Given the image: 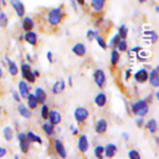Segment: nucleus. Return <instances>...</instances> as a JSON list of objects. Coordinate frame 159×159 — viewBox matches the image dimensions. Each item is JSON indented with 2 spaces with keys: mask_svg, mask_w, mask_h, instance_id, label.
Here are the masks:
<instances>
[{
  "mask_svg": "<svg viewBox=\"0 0 159 159\" xmlns=\"http://www.w3.org/2000/svg\"><path fill=\"white\" fill-rule=\"evenodd\" d=\"M149 107L147 102L143 99L138 100L132 106V111L135 115L139 116H144L148 113Z\"/></svg>",
  "mask_w": 159,
  "mask_h": 159,
  "instance_id": "1",
  "label": "nucleus"
},
{
  "mask_svg": "<svg viewBox=\"0 0 159 159\" xmlns=\"http://www.w3.org/2000/svg\"><path fill=\"white\" fill-rule=\"evenodd\" d=\"M62 13L60 8H54L51 9L48 15V21L52 26H57L61 21Z\"/></svg>",
  "mask_w": 159,
  "mask_h": 159,
  "instance_id": "2",
  "label": "nucleus"
},
{
  "mask_svg": "<svg viewBox=\"0 0 159 159\" xmlns=\"http://www.w3.org/2000/svg\"><path fill=\"white\" fill-rule=\"evenodd\" d=\"M21 72L23 77L30 83H34L36 81V76L31 70L30 66L28 64H23L21 65Z\"/></svg>",
  "mask_w": 159,
  "mask_h": 159,
  "instance_id": "3",
  "label": "nucleus"
},
{
  "mask_svg": "<svg viewBox=\"0 0 159 159\" xmlns=\"http://www.w3.org/2000/svg\"><path fill=\"white\" fill-rule=\"evenodd\" d=\"M19 143H20V148L23 153L26 154L30 148V141L27 139L26 134H20L18 135Z\"/></svg>",
  "mask_w": 159,
  "mask_h": 159,
  "instance_id": "4",
  "label": "nucleus"
},
{
  "mask_svg": "<svg viewBox=\"0 0 159 159\" xmlns=\"http://www.w3.org/2000/svg\"><path fill=\"white\" fill-rule=\"evenodd\" d=\"M74 116L78 122H83L88 118L89 111L84 107H78L75 110Z\"/></svg>",
  "mask_w": 159,
  "mask_h": 159,
  "instance_id": "5",
  "label": "nucleus"
},
{
  "mask_svg": "<svg viewBox=\"0 0 159 159\" xmlns=\"http://www.w3.org/2000/svg\"><path fill=\"white\" fill-rule=\"evenodd\" d=\"M93 76H94V81L97 86L102 88L106 82V75L104 71L102 69H97L95 71Z\"/></svg>",
  "mask_w": 159,
  "mask_h": 159,
  "instance_id": "6",
  "label": "nucleus"
},
{
  "mask_svg": "<svg viewBox=\"0 0 159 159\" xmlns=\"http://www.w3.org/2000/svg\"><path fill=\"white\" fill-rule=\"evenodd\" d=\"M10 3L13 9H15L17 16L19 17H22L24 16L25 7L23 3L20 0H10Z\"/></svg>",
  "mask_w": 159,
  "mask_h": 159,
  "instance_id": "7",
  "label": "nucleus"
},
{
  "mask_svg": "<svg viewBox=\"0 0 159 159\" xmlns=\"http://www.w3.org/2000/svg\"><path fill=\"white\" fill-rule=\"evenodd\" d=\"M148 79L151 85H153L155 88L159 86V76H158V67H156L155 69L151 71L148 75Z\"/></svg>",
  "mask_w": 159,
  "mask_h": 159,
  "instance_id": "8",
  "label": "nucleus"
},
{
  "mask_svg": "<svg viewBox=\"0 0 159 159\" xmlns=\"http://www.w3.org/2000/svg\"><path fill=\"white\" fill-rule=\"evenodd\" d=\"M134 79L139 83H144L148 79V73L144 68L138 70L134 74Z\"/></svg>",
  "mask_w": 159,
  "mask_h": 159,
  "instance_id": "9",
  "label": "nucleus"
},
{
  "mask_svg": "<svg viewBox=\"0 0 159 159\" xmlns=\"http://www.w3.org/2000/svg\"><path fill=\"white\" fill-rule=\"evenodd\" d=\"M78 148L79 150L82 153H85L89 149V141L88 138L85 135H82L79 138V142H78Z\"/></svg>",
  "mask_w": 159,
  "mask_h": 159,
  "instance_id": "10",
  "label": "nucleus"
},
{
  "mask_svg": "<svg viewBox=\"0 0 159 159\" xmlns=\"http://www.w3.org/2000/svg\"><path fill=\"white\" fill-rule=\"evenodd\" d=\"M48 117H49L50 121H51V124H52L53 125H57L61 121V116L60 113L57 112V110L50 111Z\"/></svg>",
  "mask_w": 159,
  "mask_h": 159,
  "instance_id": "11",
  "label": "nucleus"
},
{
  "mask_svg": "<svg viewBox=\"0 0 159 159\" xmlns=\"http://www.w3.org/2000/svg\"><path fill=\"white\" fill-rule=\"evenodd\" d=\"M34 96H35L38 103L43 104L47 99L46 93H45V91L43 89L40 88V87L37 88V89H36L35 91V95H34Z\"/></svg>",
  "mask_w": 159,
  "mask_h": 159,
  "instance_id": "12",
  "label": "nucleus"
},
{
  "mask_svg": "<svg viewBox=\"0 0 159 159\" xmlns=\"http://www.w3.org/2000/svg\"><path fill=\"white\" fill-rule=\"evenodd\" d=\"M117 152V148L114 144H108L104 148V153L107 158H113Z\"/></svg>",
  "mask_w": 159,
  "mask_h": 159,
  "instance_id": "13",
  "label": "nucleus"
},
{
  "mask_svg": "<svg viewBox=\"0 0 159 159\" xmlns=\"http://www.w3.org/2000/svg\"><path fill=\"white\" fill-rule=\"evenodd\" d=\"M107 122L106 120L104 119H100L97 121L96 125V132L99 134H102L105 133L107 131Z\"/></svg>",
  "mask_w": 159,
  "mask_h": 159,
  "instance_id": "14",
  "label": "nucleus"
},
{
  "mask_svg": "<svg viewBox=\"0 0 159 159\" xmlns=\"http://www.w3.org/2000/svg\"><path fill=\"white\" fill-rule=\"evenodd\" d=\"M72 51L77 56L82 57L86 53V48L82 43H78L72 48Z\"/></svg>",
  "mask_w": 159,
  "mask_h": 159,
  "instance_id": "15",
  "label": "nucleus"
},
{
  "mask_svg": "<svg viewBox=\"0 0 159 159\" xmlns=\"http://www.w3.org/2000/svg\"><path fill=\"white\" fill-rule=\"evenodd\" d=\"M65 82L64 80H60L56 82L52 86V93L54 94H59L65 90Z\"/></svg>",
  "mask_w": 159,
  "mask_h": 159,
  "instance_id": "16",
  "label": "nucleus"
},
{
  "mask_svg": "<svg viewBox=\"0 0 159 159\" xmlns=\"http://www.w3.org/2000/svg\"><path fill=\"white\" fill-rule=\"evenodd\" d=\"M19 91H20V94L22 98L25 99L27 97L28 94H29V88H28L27 84L23 81H20L19 82Z\"/></svg>",
  "mask_w": 159,
  "mask_h": 159,
  "instance_id": "17",
  "label": "nucleus"
},
{
  "mask_svg": "<svg viewBox=\"0 0 159 159\" xmlns=\"http://www.w3.org/2000/svg\"><path fill=\"white\" fill-rule=\"evenodd\" d=\"M25 40L27 43H29L31 45H37V34L32 31H27V33L25 35Z\"/></svg>",
  "mask_w": 159,
  "mask_h": 159,
  "instance_id": "18",
  "label": "nucleus"
},
{
  "mask_svg": "<svg viewBox=\"0 0 159 159\" xmlns=\"http://www.w3.org/2000/svg\"><path fill=\"white\" fill-rule=\"evenodd\" d=\"M55 148H56V151H57V154H58L61 158H66L67 156L66 150H65V146H64V144H62L61 141H58V140H57V141H55Z\"/></svg>",
  "mask_w": 159,
  "mask_h": 159,
  "instance_id": "19",
  "label": "nucleus"
},
{
  "mask_svg": "<svg viewBox=\"0 0 159 159\" xmlns=\"http://www.w3.org/2000/svg\"><path fill=\"white\" fill-rule=\"evenodd\" d=\"M18 112L23 117L26 118V119H29L31 116V112L30 111L29 109L24 105V104L20 103L18 106Z\"/></svg>",
  "mask_w": 159,
  "mask_h": 159,
  "instance_id": "20",
  "label": "nucleus"
},
{
  "mask_svg": "<svg viewBox=\"0 0 159 159\" xmlns=\"http://www.w3.org/2000/svg\"><path fill=\"white\" fill-rule=\"evenodd\" d=\"M23 27L26 31H31L34 27V20L30 17H25L23 20Z\"/></svg>",
  "mask_w": 159,
  "mask_h": 159,
  "instance_id": "21",
  "label": "nucleus"
},
{
  "mask_svg": "<svg viewBox=\"0 0 159 159\" xmlns=\"http://www.w3.org/2000/svg\"><path fill=\"white\" fill-rule=\"evenodd\" d=\"M95 102L99 107H102L107 103V96L104 93H100L95 97Z\"/></svg>",
  "mask_w": 159,
  "mask_h": 159,
  "instance_id": "22",
  "label": "nucleus"
},
{
  "mask_svg": "<svg viewBox=\"0 0 159 159\" xmlns=\"http://www.w3.org/2000/svg\"><path fill=\"white\" fill-rule=\"evenodd\" d=\"M106 0H92L91 5L93 6V9L96 12L100 11L103 9L104 6H105Z\"/></svg>",
  "mask_w": 159,
  "mask_h": 159,
  "instance_id": "23",
  "label": "nucleus"
},
{
  "mask_svg": "<svg viewBox=\"0 0 159 159\" xmlns=\"http://www.w3.org/2000/svg\"><path fill=\"white\" fill-rule=\"evenodd\" d=\"M26 98H27V104L29 108L31 109V110L35 109L37 107V104H38L35 96L34 94H28Z\"/></svg>",
  "mask_w": 159,
  "mask_h": 159,
  "instance_id": "24",
  "label": "nucleus"
},
{
  "mask_svg": "<svg viewBox=\"0 0 159 159\" xmlns=\"http://www.w3.org/2000/svg\"><path fill=\"white\" fill-rule=\"evenodd\" d=\"M157 122L155 119H151L146 124V128L148 129L152 134H155L157 131Z\"/></svg>",
  "mask_w": 159,
  "mask_h": 159,
  "instance_id": "25",
  "label": "nucleus"
},
{
  "mask_svg": "<svg viewBox=\"0 0 159 159\" xmlns=\"http://www.w3.org/2000/svg\"><path fill=\"white\" fill-rule=\"evenodd\" d=\"M3 136L7 141H11L13 138V130L10 127H6L3 129Z\"/></svg>",
  "mask_w": 159,
  "mask_h": 159,
  "instance_id": "26",
  "label": "nucleus"
},
{
  "mask_svg": "<svg viewBox=\"0 0 159 159\" xmlns=\"http://www.w3.org/2000/svg\"><path fill=\"white\" fill-rule=\"evenodd\" d=\"M27 137V139L29 140L30 142H37L38 144H42V139L38 136V135H36L35 134L33 133V132L29 131L26 134Z\"/></svg>",
  "mask_w": 159,
  "mask_h": 159,
  "instance_id": "27",
  "label": "nucleus"
},
{
  "mask_svg": "<svg viewBox=\"0 0 159 159\" xmlns=\"http://www.w3.org/2000/svg\"><path fill=\"white\" fill-rule=\"evenodd\" d=\"M8 64H9V72L12 75H16L18 74V68L14 61L8 60Z\"/></svg>",
  "mask_w": 159,
  "mask_h": 159,
  "instance_id": "28",
  "label": "nucleus"
},
{
  "mask_svg": "<svg viewBox=\"0 0 159 159\" xmlns=\"http://www.w3.org/2000/svg\"><path fill=\"white\" fill-rule=\"evenodd\" d=\"M42 128H43V131L45 132V134L48 135H51L54 132V125L52 124H49V123H45L42 126Z\"/></svg>",
  "mask_w": 159,
  "mask_h": 159,
  "instance_id": "29",
  "label": "nucleus"
},
{
  "mask_svg": "<svg viewBox=\"0 0 159 159\" xmlns=\"http://www.w3.org/2000/svg\"><path fill=\"white\" fill-rule=\"evenodd\" d=\"M120 61V54L118 53L117 51L113 50L111 53V64L115 66L117 65V63Z\"/></svg>",
  "mask_w": 159,
  "mask_h": 159,
  "instance_id": "30",
  "label": "nucleus"
},
{
  "mask_svg": "<svg viewBox=\"0 0 159 159\" xmlns=\"http://www.w3.org/2000/svg\"><path fill=\"white\" fill-rule=\"evenodd\" d=\"M127 34H128V29L126 26V25H121L119 28V32H118V34L120 35V38L126 39V37H127Z\"/></svg>",
  "mask_w": 159,
  "mask_h": 159,
  "instance_id": "31",
  "label": "nucleus"
},
{
  "mask_svg": "<svg viewBox=\"0 0 159 159\" xmlns=\"http://www.w3.org/2000/svg\"><path fill=\"white\" fill-rule=\"evenodd\" d=\"M104 153V148L101 145H98L95 148L94 154L95 156L98 158H102Z\"/></svg>",
  "mask_w": 159,
  "mask_h": 159,
  "instance_id": "32",
  "label": "nucleus"
},
{
  "mask_svg": "<svg viewBox=\"0 0 159 159\" xmlns=\"http://www.w3.org/2000/svg\"><path fill=\"white\" fill-rule=\"evenodd\" d=\"M121 40L120 37V35L118 34H116V35L114 36V37H113V38L111 39V40L110 41V48H116V47H117L118 43H119L120 40Z\"/></svg>",
  "mask_w": 159,
  "mask_h": 159,
  "instance_id": "33",
  "label": "nucleus"
},
{
  "mask_svg": "<svg viewBox=\"0 0 159 159\" xmlns=\"http://www.w3.org/2000/svg\"><path fill=\"white\" fill-rule=\"evenodd\" d=\"M8 24V18L5 12H0V26L1 27H6Z\"/></svg>",
  "mask_w": 159,
  "mask_h": 159,
  "instance_id": "34",
  "label": "nucleus"
},
{
  "mask_svg": "<svg viewBox=\"0 0 159 159\" xmlns=\"http://www.w3.org/2000/svg\"><path fill=\"white\" fill-rule=\"evenodd\" d=\"M117 48L120 51H122V52L126 51V50H127V41L125 40V39H121V40H120L119 43H118L117 45Z\"/></svg>",
  "mask_w": 159,
  "mask_h": 159,
  "instance_id": "35",
  "label": "nucleus"
},
{
  "mask_svg": "<svg viewBox=\"0 0 159 159\" xmlns=\"http://www.w3.org/2000/svg\"><path fill=\"white\" fill-rule=\"evenodd\" d=\"M40 113H41V116L43 120H48V116H49V110H48V106L43 105L41 107Z\"/></svg>",
  "mask_w": 159,
  "mask_h": 159,
  "instance_id": "36",
  "label": "nucleus"
},
{
  "mask_svg": "<svg viewBox=\"0 0 159 159\" xmlns=\"http://www.w3.org/2000/svg\"><path fill=\"white\" fill-rule=\"evenodd\" d=\"M128 157L130 159H141L139 152L136 150H130L128 152Z\"/></svg>",
  "mask_w": 159,
  "mask_h": 159,
  "instance_id": "37",
  "label": "nucleus"
},
{
  "mask_svg": "<svg viewBox=\"0 0 159 159\" xmlns=\"http://www.w3.org/2000/svg\"><path fill=\"white\" fill-rule=\"evenodd\" d=\"M95 39H96V41H97V43H99V45L101 47V48H103V49H107V43L105 42V40H104V39L102 38V37L97 35Z\"/></svg>",
  "mask_w": 159,
  "mask_h": 159,
  "instance_id": "38",
  "label": "nucleus"
},
{
  "mask_svg": "<svg viewBox=\"0 0 159 159\" xmlns=\"http://www.w3.org/2000/svg\"><path fill=\"white\" fill-rule=\"evenodd\" d=\"M97 35H98L97 32L93 30H88V32H87L86 34V37L89 40H93V39L96 38V37Z\"/></svg>",
  "mask_w": 159,
  "mask_h": 159,
  "instance_id": "39",
  "label": "nucleus"
},
{
  "mask_svg": "<svg viewBox=\"0 0 159 159\" xmlns=\"http://www.w3.org/2000/svg\"><path fill=\"white\" fill-rule=\"evenodd\" d=\"M144 34H147V35H150L151 36V40H152V42L155 43V42L158 40V35L154 31H147V32H144Z\"/></svg>",
  "mask_w": 159,
  "mask_h": 159,
  "instance_id": "40",
  "label": "nucleus"
},
{
  "mask_svg": "<svg viewBox=\"0 0 159 159\" xmlns=\"http://www.w3.org/2000/svg\"><path fill=\"white\" fill-rule=\"evenodd\" d=\"M12 97H13L14 100H15V101H16V102H20V96H19L18 93H16V91L12 92Z\"/></svg>",
  "mask_w": 159,
  "mask_h": 159,
  "instance_id": "41",
  "label": "nucleus"
},
{
  "mask_svg": "<svg viewBox=\"0 0 159 159\" xmlns=\"http://www.w3.org/2000/svg\"><path fill=\"white\" fill-rule=\"evenodd\" d=\"M6 153H7V150L5 148L0 147V158L4 157L6 155Z\"/></svg>",
  "mask_w": 159,
  "mask_h": 159,
  "instance_id": "42",
  "label": "nucleus"
},
{
  "mask_svg": "<svg viewBox=\"0 0 159 159\" xmlns=\"http://www.w3.org/2000/svg\"><path fill=\"white\" fill-rule=\"evenodd\" d=\"M47 58L49 61V62L52 63L53 62V54L51 52V51H48L47 53Z\"/></svg>",
  "mask_w": 159,
  "mask_h": 159,
  "instance_id": "43",
  "label": "nucleus"
},
{
  "mask_svg": "<svg viewBox=\"0 0 159 159\" xmlns=\"http://www.w3.org/2000/svg\"><path fill=\"white\" fill-rule=\"evenodd\" d=\"M130 73H131V70H130V69L127 70V72H126V79H127V80L129 79V78H130Z\"/></svg>",
  "mask_w": 159,
  "mask_h": 159,
  "instance_id": "44",
  "label": "nucleus"
},
{
  "mask_svg": "<svg viewBox=\"0 0 159 159\" xmlns=\"http://www.w3.org/2000/svg\"><path fill=\"white\" fill-rule=\"evenodd\" d=\"M70 1H71V6H73V8H74V9H75V10H76V9H77V7H76L75 0H70Z\"/></svg>",
  "mask_w": 159,
  "mask_h": 159,
  "instance_id": "45",
  "label": "nucleus"
},
{
  "mask_svg": "<svg viewBox=\"0 0 159 159\" xmlns=\"http://www.w3.org/2000/svg\"><path fill=\"white\" fill-rule=\"evenodd\" d=\"M76 2H77L79 5H81V6L85 4V0H76Z\"/></svg>",
  "mask_w": 159,
  "mask_h": 159,
  "instance_id": "46",
  "label": "nucleus"
},
{
  "mask_svg": "<svg viewBox=\"0 0 159 159\" xmlns=\"http://www.w3.org/2000/svg\"><path fill=\"white\" fill-rule=\"evenodd\" d=\"M68 82H69L70 86H71V85H72V82H71V77L68 78Z\"/></svg>",
  "mask_w": 159,
  "mask_h": 159,
  "instance_id": "47",
  "label": "nucleus"
},
{
  "mask_svg": "<svg viewBox=\"0 0 159 159\" xmlns=\"http://www.w3.org/2000/svg\"><path fill=\"white\" fill-rule=\"evenodd\" d=\"M2 74H3L2 70V68H0V78L2 77Z\"/></svg>",
  "mask_w": 159,
  "mask_h": 159,
  "instance_id": "48",
  "label": "nucleus"
},
{
  "mask_svg": "<svg viewBox=\"0 0 159 159\" xmlns=\"http://www.w3.org/2000/svg\"><path fill=\"white\" fill-rule=\"evenodd\" d=\"M138 1H139L140 2H145L146 0H138Z\"/></svg>",
  "mask_w": 159,
  "mask_h": 159,
  "instance_id": "49",
  "label": "nucleus"
},
{
  "mask_svg": "<svg viewBox=\"0 0 159 159\" xmlns=\"http://www.w3.org/2000/svg\"><path fill=\"white\" fill-rule=\"evenodd\" d=\"M0 113H1V107H0Z\"/></svg>",
  "mask_w": 159,
  "mask_h": 159,
  "instance_id": "50",
  "label": "nucleus"
},
{
  "mask_svg": "<svg viewBox=\"0 0 159 159\" xmlns=\"http://www.w3.org/2000/svg\"><path fill=\"white\" fill-rule=\"evenodd\" d=\"M0 5H1V0H0Z\"/></svg>",
  "mask_w": 159,
  "mask_h": 159,
  "instance_id": "51",
  "label": "nucleus"
},
{
  "mask_svg": "<svg viewBox=\"0 0 159 159\" xmlns=\"http://www.w3.org/2000/svg\"><path fill=\"white\" fill-rule=\"evenodd\" d=\"M3 1H4V0H3Z\"/></svg>",
  "mask_w": 159,
  "mask_h": 159,
  "instance_id": "52",
  "label": "nucleus"
}]
</instances>
